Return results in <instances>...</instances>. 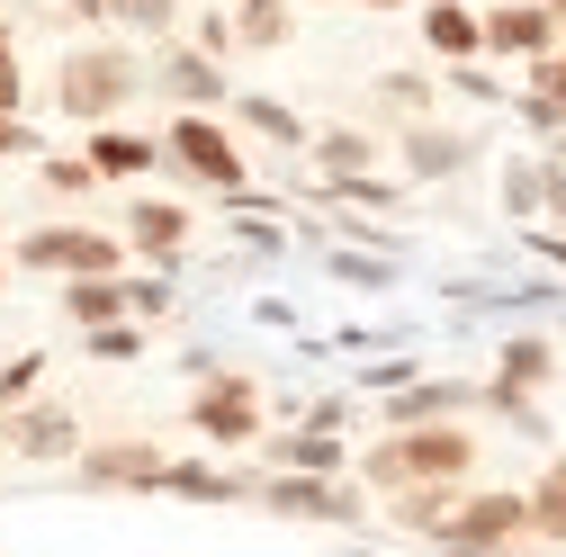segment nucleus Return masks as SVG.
I'll use <instances>...</instances> for the list:
<instances>
[{
	"instance_id": "obj_38",
	"label": "nucleus",
	"mask_w": 566,
	"mask_h": 557,
	"mask_svg": "<svg viewBox=\"0 0 566 557\" xmlns=\"http://www.w3.org/2000/svg\"><path fill=\"white\" fill-rule=\"evenodd\" d=\"M441 73H450V91H459V99H476V108H494V99H513L504 82L485 73V63H441Z\"/></svg>"
},
{
	"instance_id": "obj_13",
	"label": "nucleus",
	"mask_w": 566,
	"mask_h": 557,
	"mask_svg": "<svg viewBox=\"0 0 566 557\" xmlns=\"http://www.w3.org/2000/svg\"><path fill=\"white\" fill-rule=\"evenodd\" d=\"M494 189H504V217H522V225L557 217V207H566V145H548V154H513Z\"/></svg>"
},
{
	"instance_id": "obj_31",
	"label": "nucleus",
	"mask_w": 566,
	"mask_h": 557,
	"mask_svg": "<svg viewBox=\"0 0 566 557\" xmlns=\"http://www.w3.org/2000/svg\"><path fill=\"white\" fill-rule=\"evenodd\" d=\"M171 306H180V278L171 270H126V315L135 324H163Z\"/></svg>"
},
{
	"instance_id": "obj_11",
	"label": "nucleus",
	"mask_w": 566,
	"mask_h": 557,
	"mask_svg": "<svg viewBox=\"0 0 566 557\" xmlns=\"http://www.w3.org/2000/svg\"><path fill=\"white\" fill-rule=\"evenodd\" d=\"M117 234H126V252L145 270H180V252H189V198H126L117 207Z\"/></svg>"
},
{
	"instance_id": "obj_34",
	"label": "nucleus",
	"mask_w": 566,
	"mask_h": 557,
	"mask_svg": "<svg viewBox=\"0 0 566 557\" xmlns=\"http://www.w3.org/2000/svg\"><path fill=\"white\" fill-rule=\"evenodd\" d=\"M19 99H28V63H19V36H10V19H0V117H19Z\"/></svg>"
},
{
	"instance_id": "obj_42",
	"label": "nucleus",
	"mask_w": 566,
	"mask_h": 557,
	"mask_svg": "<svg viewBox=\"0 0 566 557\" xmlns=\"http://www.w3.org/2000/svg\"><path fill=\"white\" fill-rule=\"evenodd\" d=\"M54 10H63V19H82V28H108V10H99V0H54Z\"/></svg>"
},
{
	"instance_id": "obj_44",
	"label": "nucleus",
	"mask_w": 566,
	"mask_h": 557,
	"mask_svg": "<svg viewBox=\"0 0 566 557\" xmlns=\"http://www.w3.org/2000/svg\"><path fill=\"white\" fill-rule=\"evenodd\" d=\"M10 270H19V261H10V252H0V288H10Z\"/></svg>"
},
{
	"instance_id": "obj_7",
	"label": "nucleus",
	"mask_w": 566,
	"mask_h": 557,
	"mask_svg": "<svg viewBox=\"0 0 566 557\" xmlns=\"http://www.w3.org/2000/svg\"><path fill=\"white\" fill-rule=\"evenodd\" d=\"M19 270H54V278H117L126 270V234L108 225H28L10 243Z\"/></svg>"
},
{
	"instance_id": "obj_12",
	"label": "nucleus",
	"mask_w": 566,
	"mask_h": 557,
	"mask_svg": "<svg viewBox=\"0 0 566 557\" xmlns=\"http://www.w3.org/2000/svg\"><path fill=\"white\" fill-rule=\"evenodd\" d=\"M396 162H405V180H459L476 162V135L441 126V117H405L396 126Z\"/></svg>"
},
{
	"instance_id": "obj_26",
	"label": "nucleus",
	"mask_w": 566,
	"mask_h": 557,
	"mask_svg": "<svg viewBox=\"0 0 566 557\" xmlns=\"http://www.w3.org/2000/svg\"><path fill=\"white\" fill-rule=\"evenodd\" d=\"M63 324H73V333L126 324V270L117 278H63Z\"/></svg>"
},
{
	"instance_id": "obj_17",
	"label": "nucleus",
	"mask_w": 566,
	"mask_h": 557,
	"mask_svg": "<svg viewBox=\"0 0 566 557\" xmlns=\"http://www.w3.org/2000/svg\"><path fill=\"white\" fill-rule=\"evenodd\" d=\"M261 467H297V476H350V441L315 432V423H270L261 432Z\"/></svg>"
},
{
	"instance_id": "obj_6",
	"label": "nucleus",
	"mask_w": 566,
	"mask_h": 557,
	"mask_svg": "<svg viewBox=\"0 0 566 557\" xmlns=\"http://www.w3.org/2000/svg\"><path fill=\"white\" fill-rule=\"evenodd\" d=\"M189 432L217 450V459L261 450V432H270V396H261V378H252V369H217V378H198V387H189Z\"/></svg>"
},
{
	"instance_id": "obj_40",
	"label": "nucleus",
	"mask_w": 566,
	"mask_h": 557,
	"mask_svg": "<svg viewBox=\"0 0 566 557\" xmlns=\"http://www.w3.org/2000/svg\"><path fill=\"white\" fill-rule=\"evenodd\" d=\"M36 154V126L28 117H0V162H28Z\"/></svg>"
},
{
	"instance_id": "obj_46",
	"label": "nucleus",
	"mask_w": 566,
	"mask_h": 557,
	"mask_svg": "<svg viewBox=\"0 0 566 557\" xmlns=\"http://www.w3.org/2000/svg\"><path fill=\"white\" fill-rule=\"evenodd\" d=\"M548 19H557V28H566V0H548Z\"/></svg>"
},
{
	"instance_id": "obj_1",
	"label": "nucleus",
	"mask_w": 566,
	"mask_h": 557,
	"mask_svg": "<svg viewBox=\"0 0 566 557\" xmlns=\"http://www.w3.org/2000/svg\"><path fill=\"white\" fill-rule=\"evenodd\" d=\"M476 432L468 423H413V432H378L360 459H350V476L369 485V495H405V485H476Z\"/></svg>"
},
{
	"instance_id": "obj_41",
	"label": "nucleus",
	"mask_w": 566,
	"mask_h": 557,
	"mask_svg": "<svg viewBox=\"0 0 566 557\" xmlns=\"http://www.w3.org/2000/svg\"><path fill=\"white\" fill-rule=\"evenodd\" d=\"M243 252H289V234H279V225H261L252 207H243Z\"/></svg>"
},
{
	"instance_id": "obj_27",
	"label": "nucleus",
	"mask_w": 566,
	"mask_h": 557,
	"mask_svg": "<svg viewBox=\"0 0 566 557\" xmlns=\"http://www.w3.org/2000/svg\"><path fill=\"white\" fill-rule=\"evenodd\" d=\"M531 548H566V450H548L531 476Z\"/></svg>"
},
{
	"instance_id": "obj_21",
	"label": "nucleus",
	"mask_w": 566,
	"mask_h": 557,
	"mask_svg": "<svg viewBox=\"0 0 566 557\" xmlns=\"http://www.w3.org/2000/svg\"><path fill=\"white\" fill-rule=\"evenodd\" d=\"M422 45L441 63H485V10H468V0H422Z\"/></svg>"
},
{
	"instance_id": "obj_49",
	"label": "nucleus",
	"mask_w": 566,
	"mask_h": 557,
	"mask_svg": "<svg viewBox=\"0 0 566 557\" xmlns=\"http://www.w3.org/2000/svg\"><path fill=\"white\" fill-rule=\"evenodd\" d=\"M557 54H566V36H557Z\"/></svg>"
},
{
	"instance_id": "obj_23",
	"label": "nucleus",
	"mask_w": 566,
	"mask_h": 557,
	"mask_svg": "<svg viewBox=\"0 0 566 557\" xmlns=\"http://www.w3.org/2000/svg\"><path fill=\"white\" fill-rule=\"evenodd\" d=\"M234 126H252L261 135V145H279V154H306L315 145V126L289 108V99H270V91H234V108H226Z\"/></svg>"
},
{
	"instance_id": "obj_9",
	"label": "nucleus",
	"mask_w": 566,
	"mask_h": 557,
	"mask_svg": "<svg viewBox=\"0 0 566 557\" xmlns=\"http://www.w3.org/2000/svg\"><path fill=\"white\" fill-rule=\"evenodd\" d=\"M145 82H154L171 108H207V117H226V108H234L226 63H217V54H198V45H171V36H163V54L145 63Z\"/></svg>"
},
{
	"instance_id": "obj_2",
	"label": "nucleus",
	"mask_w": 566,
	"mask_h": 557,
	"mask_svg": "<svg viewBox=\"0 0 566 557\" xmlns=\"http://www.w3.org/2000/svg\"><path fill=\"white\" fill-rule=\"evenodd\" d=\"M135 91H145V63H135L117 36H82V45H63V63H54V108L73 126H117Z\"/></svg>"
},
{
	"instance_id": "obj_22",
	"label": "nucleus",
	"mask_w": 566,
	"mask_h": 557,
	"mask_svg": "<svg viewBox=\"0 0 566 557\" xmlns=\"http://www.w3.org/2000/svg\"><path fill=\"white\" fill-rule=\"evenodd\" d=\"M459 495H468V485H405V495H387L378 513H387V530H405V539H422V548H432V539L450 530Z\"/></svg>"
},
{
	"instance_id": "obj_18",
	"label": "nucleus",
	"mask_w": 566,
	"mask_h": 557,
	"mask_svg": "<svg viewBox=\"0 0 566 557\" xmlns=\"http://www.w3.org/2000/svg\"><path fill=\"white\" fill-rule=\"evenodd\" d=\"M261 467H226V459H171L163 467V495L171 504H252Z\"/></svg>"
},
{
	"instance_id": "obj_20",
	"label": "nucleus",
	"mask_w": 566,
	"mask_h": 557,
	"mask_svg": "<svg viewBox=\"0 0 566 557\" xmlns=\"http://www.w3.org/2000/svg\"><path fill=\"white\" fill-rule=\"evenodd\" d=\"M82 162L99 180H145L163 162V135H135V126H82Z\"/></svg>"
},
{
	"instance_id": "obj_15",
	"label": "nucleus",
	"mask_w": 566,
	"mask_h": 557,
	"mask_svg": "<svg viewBox=\"0 0 566 557\" xmlns=\"http://www.w3.org/2000/svg\"><path fill=\"white\" fill-rule=\"evenodd\" d=\"M557 19H548V0H494L485 10V54L494 63H531V54H557Z\"/></svg>"
},
{
	"instance_id": "obj_28",
	"label": "nucleus",
	"mask_w": 566,
	"mask_h": 557,
	"mask_svg": "<svg viewBox=\"0 0 566 557\" xmlns=\"http://www.w3.org/2000/svg\"><path fill=\"white\" fill-rule=\"evenodd\" d=\"M315 198H324V207H350V217H405V189L378 180V171H360V180H324Z\"/></svg>"
},
{
	"instance_id": "obj_36",
	"label": "nucleus",
	"mask_w": 566,
	"mask_h": 557,
	"mask_svg": "<svg viewBox=\"0 0 566 557\" xmlns=\"http://www.w3.org/2000/svg\"><path fill=\"white\" fill-rule=\"evenodd\" d=\"M45 387V351H19V360H0V404H28Z\"/></svg>"
},
{
	"instance_id": "obj_19",
	"label": "nucleus",
	"mask_w": 566,
	"mask_h": 557,
	"mask_svg": "<svg viewBox=\"0 0 566 557\" xmlns=\"http://www.w3.org/2000/svg\"><path fill=\"white\" fill-rule=\"evenodd\" d=\"M494 387H522V396H548L557 387V341L539 333V324H513L504 341H494V369H485Z\"/></svg>"
},
{
	"instance_id": "obj_3",
	"label": "nucleus",
	"mask_w": 566,
	"mask_h": 557,
	"mask_svg": "<svg viewBox=\"0 0 566 557\" xmlns=\"http://www.w3.org/2000/svg\"><path fill=\"white\" fill-rule=\"evenodd\" d=\"M252 513L297 522V530H360V522L378 513V495H369L360 476H297V467H261Z\"/></svg>"
},
{
	"instance_id": "obj_43",
	"label": "nucleus",
	"mask_w": 566,
	"mask_h": 557,
	"mask_svg": "<svg viewBox=\"0 0 566 557\" xmlns=\"http://www.w3.org/2000/svg\"><path fill=\"white\" fill-rule=\"evenodd\" d=\"M0 459H10V404H0Z\"/></svg>"
},
{
	"instance_id": "obj_45",
	"label": "nucleus",
	"mask_w": 566,
	"mask_h": 557,
	"mask_svg": "<svg viewBox=\"0 0 566 557\" xmlns=\"http://www.w3.org/2000/svg\"><path fill=\"white\" fill-rule=\"evenodd\" d=\"M360 10H405V0H360Z\"/></svg>"
},
{
	"instance_id": "obj_5",
	"label": "nucleus",
	"mask_w": 566,
	"mask_h": 557,
	"mask_svg": "<svg viewBox=\"0 0 566 557\" xmlns=\"http://www.w3.org/2000/svg\"><path fill=\"white\" fill-rule=\"evenodd\" d=\"M531 548V485H468L432 557H513Z\"/></svg>"
},
{
	"instance_id": "obj_29",
	"label": "nucleus",
	"mask_w": 566,
	"mask_h": 557,
	"mask_svg": "<svg viewBox=\"0 0 566 557\" xmlns=\"http://www.w3.org/2000/svg\"><path fill=\"white\" fill-rule=\"evenodd\" d=\"M289 28H297L289 0H234V36H243L252 54H279V45H289Z\"/></svg>"
},
{
	"instance_id": "obj_4",
	"label": "nucleus",
	"mask_w": 566,
	"mask_h": 557,
	"mask_svg": "<svg viewBox=\"0 0 566 557\" xmlns=\"http://www.w3.org/2000/svg\"><path fill=\"white\" fill-rule=\"evenodd\" d=\"M163 162L189 180V189H217L234 207H252V162H243V135L226 117H207V108H171L163 126Z\"/></svg>"
},
{
	"instance_id": "obj_10",
	"label": "nucleus",
	"mask_w": 566,
	"mask_h": 557,
	"mask_svg": "<svg viewBox=\"0 0 566 557\" xmlns=\"http://www.w3.org/2000/svg\"><path fill=\"white\" fill-rule=\"evenodd\" d=\"M82 450H91V432H82L73 404H45V396L10 404V459H28V467H73Z\"/></svg>"
},
{
	"instance_id": "obj_24",
	"label": "nucleus",
	"mask_w": 566,
	"mask_h": 557,
	"mask_svg": "<svg viewBox=\"0 0 566 557\" xmlns=\"http://www.w3.org/2000/svg\"><path fill=\"white\" fill-rule=\"evenodd\" d=\"M324 270L342 278V288H360V297H387L396 278H405L387 243H324Z\"/></svg>"
},
{
	"instance_id": "obj_16",
	"label": "nucleus",
	"mask_w": 566,
	"mask_h": 557,
	"mask_svg": "<svg viewBox=\"0 0 566 557\" xmlns=\"http://www.w3.org/2000/svg\"><path fill=\"white\" fill-rule=\"evenodd\" d=\"M513 117L539 135V145H566V54H531V63H522Z\"/></svg>"
},
{
	"instance_id": "obj_39",
	"label": "nucleus",
	"mask_w": 566,
	"mask_h": 557,
	"mask_svg": "<svg viewBox=\"0 0 566 557\" xmlns=\"http://www.w3.org/2000/svg\"><path fill=\"white\" fill-rule=\"evenodd\" d=\"M234 45H243V36H234V19H226V10H207V19H198V54H217V63H226Z\"/></svg>"
},
{
	"instance_id": "obj_35",
	"label": "nucleus",
	"mask_w": 566,
	"mask_h": 557,
	"mask_svg": "<svg viewBox=\"0 0 566 557\" xmlns=\"http://www.w3.org/2000/svg\"><path fill=\"white\" fill-rule=\"evenodd\" d=\"M45 189H54V198H91V189H99V171H91L82 154H45Z\"/></svg>"
},
{
	"instance_id": "obj_30",
	"label": "nucleus",
	"mask_w": 566,
	"mask_h": 557,
	"mask_svg": "<svg viewBox=\"0 0 566 557\" xmlns=\"http://www.w3.org/2000/svg\"><path fill=\"white\" fill-rule=\"evenodd\" d=\"M99 10H108L117 36H154V45L180 28V0H99Z\"/></svg>"
},
{
	"instance_id": "obj_48",
	"label": "nucleus",
	"mask_w": 566,
	"mask_h": 557,
	"mask_svg": "<svg viewBox=\"0 0 566 557\" xmlns=\"http://www.w3.org/2000/svg\"><path fill=\"white\" fill-rule=\"evenodd\" d=\"M557 234H566V207H557Z\"/></svg>"
},
{
	"instance_id": "obj_47",
	"label": "nucleus",
	"mask_w": 566,
	"mask_h": 557,
	"mask_svg": "<svg viewBox=\"0 0 566 557\" xmlns=\"http://www.w3.org/2000/svg\"><path fill=\"white\" fill-rule=\"evenodd\" d=\"M513 557H557V548H513Z\"/></svg>"
},
{
	"instance_id": "obj_32",
	"label": "nucleus",
	"mask_w": 566,
	"mask_h": 557,
	"mask_svg": "<svg viewBox=\"0 0 566 557\" xmlns=\"http://www.w3.org/2000/svg\"><path fill=\"white\" fill-rule=\"evenodd\" d=\"M82 360H99V369H126V360H145V324H99V333H82Z\"/></svg>"
},
{
	"instance_id": "obj_14",
	"label": "nucleus",
	"mask_w": 566,
	"mask_h": 557,
	"mask_svg": "<svg viewBox=\"0 0 566 557\" xmlns=\"http://www.w3.org/2000/svg\"><path fill=\"white\" fill-rule=\"evenodd\" d=\"M476 413V378H413L396 396H378V423L387 432H413V423H459Z\"/></svg>"
},
{
	"instance_id": "obj_37",
	"label": "nucleus",
	"mask_w": 566,
	"mask_h": 557,
	"mask_svg": "<svg viewBox=\"0 0 566 557\" xmlns=\"http://www.w3.org/2000/svg\"><path fill=\"white\" fill-rule=\"evenodd\" d=\"M378 99L405 108V117H432V82H422V73H378Z\"/></svg>"
},
{
	"instance_id": "obj_25",
	"label": "nucleus",
	"mask_w": 566,
	"mask_h": 557,
	"mask_svg": "<svg viewBox=\"0 0 566 557\" xmlns=\"http://www.w3.org/2000/svg\"><path fill=\"white\" fill-rule=\"evenodd\" d=\"M315 171L324 180H360V171H378V135L369 126H315Z\"/></svg>"
},
{
	"instance_id": "obj_8",
	"label": "nucleus",
	"mask_w": 566,
	"mask_h": 557,
	"mask_svg": "<svg viewBox=\"0 0 566 557\" xmlns=\"http://www.w3.org/2000/svg\"><path fill=\"white\" fill-rule=\"evenodd\" d=\"M163 467H171L163 441L117 432V441H91L73 459V495H163Z\"/></svg>"
},
{
	"instance_id": "obj_33",
	"label": "nucleus",
	"mask_w": 566,
	"mask_h": 557,
	"mask_svg": "<svg viewBox=\"0 0 566 557\" xmlns=\"http://www.w3.org/2000/svg\"><path fill=\"white\" fill-rule=\"evenodd\" d=\"M413 378H422L413 351H378V360H360V387H369V396H396V387H413Z\"/></svg>"
}]
</instances>
